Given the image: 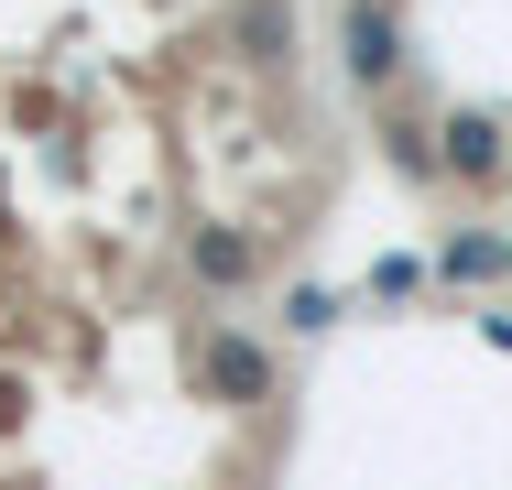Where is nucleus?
<instances>
[{"mask_svg": "<svg viewBox=\"0 0 512 490\" xmlns=\"http://www.w3.org/2000/svg\"><path fill=\"white\" fill-rule=\"evenodd\" d=\"M197 273H207V284H251V273H262V251H251L240 229H207V240H197Z\"/></svg>", "mask_w": 512, "mask_h": 490, "instance_id": "nucleus-4", "label": "nucleus"}, {"mask_svg": "<svg viewBox=\"0 0 512 490\" xmlns=\"http://www.w3.org/2000/svg\"><path fill=\"white\" fill-rule=\"evenodd\" d=\"M447 175H502V131L491 120H447V153H436Z\"/></svg>", "mask_w": 512, "mask_h": 490, "instance_id": "nucleus-3", "label": "nucleus"}, {"mask_svg": "<svg viewBox=\"0 0 512 490\" xmlns=\"http://www.w3.org/2000/svg\"><path fill=\"white\" fill-rule=\"evenodd\" d=\"M502 262H512L502 240H458V251H447V273H502Z\"/></svg>", "mask_w": 512, "mask_h": 490, "instance_id": "nucleus-5", "label": "nucleus"}, {"mask_svg": "<svg viewBox=\"0 0 512 490\" xmlns=\"http://www.w3.org/2000/svg\"><path fill=\"white\" fill-rule=\"evenodd\" d=\"M349 66H360V77H371V88H382V77H393V66H404V55H393V22H382V11H371V0H360V11H349Z\"/></svg>", "mask_w": 512, "mask_h": 490, "instance_id": "nucleus-2", "label": "nucleus"}, {"mask_svg": "<svg viewBox=\"0 0 512 490\" xmlns=\"http://www.w3.org/2000/svg\"><path fill=\"white\" fill-rule=\"evenodd\" d=\"M207 392H229V403H240V392H273V360H262L251 338H218V349H207Z\"/></svg>", "mask_w": 512, "mask_h": 490, "instance_id": "nucleus-1", "label": "nucleus"}]
</instances>
